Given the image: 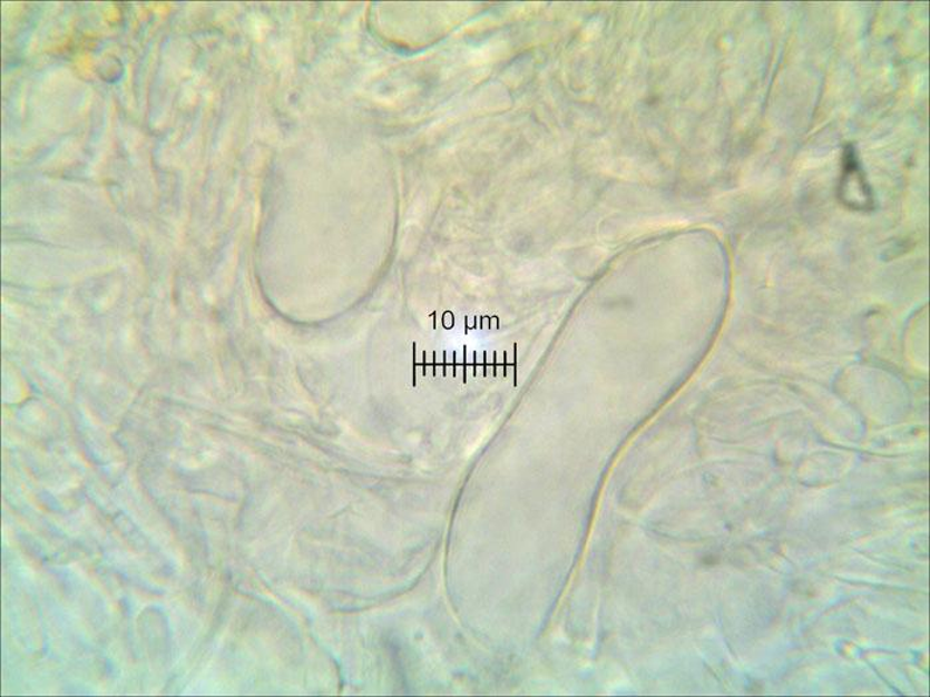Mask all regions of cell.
Segmentation results:
<instances>
[{
    "label": "cell",
    "mask_w": 930,
    "mask_h": 697,
    "mask_svg": "<svg viewBox=\"0 0 930 697\" xmlns=\"http://www.w3.org/2000/svg\"><path fill=\"white\" fill-rule=\"evenodd\" d=\"M839 198L846 208L855 212H871L874 198L863 168H861L855 148L846 147L843 155L842 177L839 184Z\"/></svg>",
    "instance_id": "cell-1"
}]
</instances>
